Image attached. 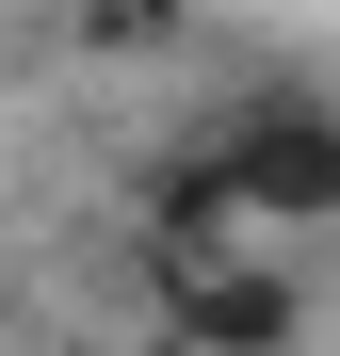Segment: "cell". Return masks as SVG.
Here are the masks:
<instances>
[{"label":"cell","mask_w":340,"mask_h":356,"mask_svg":"<svg viewBox=\"0 0 340 356\" xmlns=\"http://www.w3.org/2000/svg\"><path fill=\"white\" fill-rule=\"evenodd\" d=\"M211 195L227 211H340V130L275 97V113H243V130L211 146Z\"/></svg>","instance_id":"1"}]
</instances>
